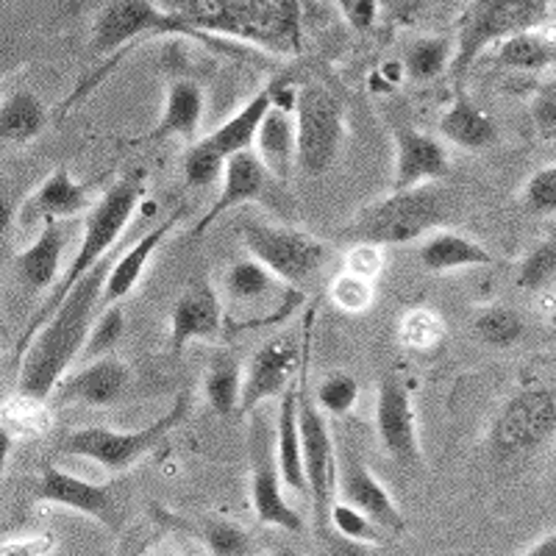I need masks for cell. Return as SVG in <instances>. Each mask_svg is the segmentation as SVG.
Listing matches in <instances>:
<instances>
[{
	"instance_id": "6da1fadb",
	"label": "cell",
	"mask_w": 556,
	"mask_h": 556,
	"mask_svg": "<svg viewBox=\"0 0 556 556\" xmlns=\"http://www.w3.org/2000/svg\"><path fill=\"white\" fill-rule=\"evenodd\" d=\"M117 256L121 253L103 256L101 265L89 270L70 290V295L53 312L51 320L34 334L23 356L14 362L17 365V395L42 401V404L51 401L53 390L67 374V367L81 356L84 342L96 326V315L106 306L103 304V290H106V278Z\"/></svg>"
},
{
	"instance_id": "7a4b0ae2",
	"label": "cell",
	"mask_w": 556,
	"mask_h": 556,
	"mask_svg": "<svg viewBox=\"0 0 556 556\" xmlns=\"http://www.w3.org/2000/svg\"><path fill=\"white\" fill-rule=\"evenodd\" d=\"M206 37H228L276 56L304 51L301 0H170Z\"/></svg>"
},
{
	"instance_id": "3957f363",
	"label": "cell",
	"mask_w": 556,
	"mask_h": 556,
	"mask_svg": "<svg viewBox=\"0 0 556 556\" xmlns=\"http://www.w3.org/2000/svg\"><path fill=\"white\" fill-rule=\"evenodd\" d=\"M146 170H128L126 176L117 178V181L103 192V198L96 206L89 208L87 217H84L81 245H78L76 256L70 260L67 270L62 273V278L56 281V287H53V292L48 295V301L34 312L31 323H28L23 337L17 340V348H14V362L23 356V351H26L28 342L34 340V334L42 329L45 323L51 320V315L62 306V301L70 295V290H73L89 270H96L103 262V256L112 253V245L121 240L128 220H131L134 212H137L139 201L146 195Z\"/></svg>"
},
{
	"instance_id": "277c9868",
	"label": "cell",
	"mask_w": 556,
	"mask_h": 556,
	"mask_svg": "<svg viewBox=\"0 0 556 556\" xmlns=\"http://www.w3.org/2000/svg\"><path fill=\"white\" fill-rule=\"evenodd\" d=\"M437 184V181H434ZM434 184H420L412 190H390V195L367 203L345 226L348 242H374V245H409L454 217L448 192Z\"/></svg>"
},
{
	"instance_id": "5b68a950",
	"label": "cell",
	"mask_w": 556,
	"mask_h": 556,
	"mask_svg": "<svg viewBox=\"0 0 556 556\" xmlns=\"http://www.w3.org/2000/svg\"><path fill=\"white\" fill-rule=\"evenodd\" d=\"M554 17V0H470L456 23V53L451 64L454 87L465 89V76L476 59L493 45L543 26Z\"/></svg>"
},
{
	"instance_id": "8992f818",
	"label": "cell",
	"mask_w": 556,
	"mask_h": 556,
	"mask_svg": "<svg viewBox=\"0 0 556 556\" xmlns=\"http://www.w3.org/2000/svg\"><path fill=\"white\" fill-rule=\"evenodd\" d=\"M192 409L190 390L178 392L170 409L156 417L151 426L134 431L106 429V426H87V429L70 431L59 443V451L78 459H89L101 465L109 473H126L142 456L151 454L159 443H165L167 434L187 420Z\"/></svg>"
},
{
	"instance_id": "52a82bcc",
	"label": "cell",
	"mask_w": 556,
	"mask_h": 556,
	"mask_svg": "<svg viewBox=\"0 0 556 556\" xmlns=\"http://www.w3.org/2000/svg\"><path fill=\"white\" fill-rule=\"evenodd\" d=\"M298 424L304 440V468L309 481V504L315 529L326 545L331 531V506L337 501V448L331 440L329 415L309 392V345H306L304 365L298 374Z\"/></svg>"
},
{
	"instance_id": "ba28073f",
	"label": "cell",
	"mask_w": 556,
	"mask_h": 556,
	"mask_svg": "<svg viewBox=\"0 0 556 556\" xmlns=\"http://www.w3.org/2000/svg\"><path fill=\"white\" fill-rule=\"evenodd\" d=\"M153 37H190L215 45V39L198 31L181 12L159 7L156 0H109L92 23L89 48L103 59Z\"/></svg>"
},
{
	"instance_id": "9c48e42d",
	"label": "cell",
	"mask_w": 556,
	"mask_h": 556,
	"mask_svg": "<svg viewBox=\"0 0 556 556\" xmlns=\"http://www.w3.org/2000/svg\"><path fill=\"white\" fill-rule=\"evenodd\" d=\"M556 437V390L523 387L495 412L486 448L498 462H520L540 454Z\"/></svg>"
},
{
	"instance_id": "30bf717a",
	"label": "cell",
	"mask_w": 556,
	"mask_h": 556,
	"mask_svg": "<svg viewBox=\"0 0 556 556\" xmlns=\"http://www.w3.org/2000/svg\"><path fill=\"white\" fill-rule=\"evenodd\" d=\"M298 170L320 178L337 165L345 146V106L326 84L309 81L295 92Z\"/></svg>"
},
{
	"instance_id": "8fae6325",
	"label": "cell",
	"mask_w": 556,
	"mask_h": 556,
	"mask_svg": "<svg viewBox=\"0 0 556 556\" xmlns=\"http://www.w3.org/2000/svg\"><path fill=\"white\" fill-rule=\"evenodd\" d=\"M242 242L253 260H260L292 287H301L304 281L315 278L331 260V245L312 237L309 231L276 226V223H245Z\"/></svg>"
},
{
	"instance_id": "7c38bea8",
	"label": "cell",
	"mask_w": 556,
	"mask_h": 556,
	"mask_svg": "<svg viewBox=\"0 0 556 556\" xmlns=\"http://www.w3.org/2000/svg\"><path fill=\"white\" fill-rule=\"evenodd\" d=\"M312 340V315L306 317L301 340L285 334L276 340H267L256 348L245 365V379H242V406L240 415H253L265 401L281 399L287 390L298 381L301 365H304L306 345Z\"/></svg>"
},
{
	"instance_id": "4fadbf2b",
	"label": "cell",
	"mask_w": 556,
	"mask_h": 556,
	"mask_svg": "<svg viewBox=\"0 0 556 556\" xmlns=\"http://www.w3.org/2000/svg\"><path fill=\"white\" fill-rule=\"evenodd\" d=\"M223 298L228 312H248L253 326L267 320H281L298 306V290L276 276L270 267L262 265L248 253V260L235 262L223 276ZM248 323V326H251Z\"/></svg>"
},
{
	"instance_id": "5bb4252c",
	"label": "cell",
	"mask_w": 556,
	"mask_h": 556,
	"mask_svg": "<svg viewBox=\"0 0 556 556\" xmlns=\"http://www.w3.org/2000/svg\"><path fill=\"white\" fill-rule=\"evenodd\" d=\"M285 476L278 470L276 440H270L265 417L256 420L253 415V437H251V506L253 518L260 526L301 534L304 518L295 506L285 498Z\"/></svg>"
},
{
	"instance_id": "9a60e30c",
	"label": "cell",
	"mask_w": 556,
	"mask_h": 556,
	"mask_svg": "<svg viewBox=\"0 0 556 556\" xmlns=\"http://www.w3.org/2000/svg\"><path fill=\"white\" fill-rule=\"evenodd\" d=\"M37 501L48 506H62V509L78 513L84 518H92L96 523L114 531V534L123 529V520H126V509L121 504L123 498L117 495V486L109 484V481L81 479V476L67 473L56 465H48L39 473Z\"/></svg>"
},
{
	"instance_id": "2e32d148",
	"label": "cell",
	"mask_w": 556,
	"mask_h": 556,
	"mask_svg": "<svg viewBox=\"0 0 556 556\" xmlns=\"http://www.w3.org/2000/svg\"><path fill=\"white\" fill-rule=\"evenodd\" d=\"M376 437L381 451L401 468H420L424 448L409 384L399 374H384L376 392Z\"/></svg>"
},
{
	"instance_id": "e0dca14e",
	"label": "cell",
	"mask_w": 556,
	"mask_h": 556,
	"mask_svg": "<svg viewBox=\"0 0 556 556\" xmlns=\"http://www.w3.org/2000/svg\"><path fill=\"white\" fill-rule=\"evenodd\" d=\"M223 326H226V306H223L220 292L212 287V281L198 278L176 298L170 309L173 356H181L187 345L198 340H220Z\"/></svg>"
},
{
	"instance_id": "ac0fdd59",
	"label": "cell",
	"mask_w": 556,
	"mask_h": 556,
	"mask_svg": "<svg viewBox=\"0 0 556 556\" xmlns=\"http://www.w3.org/2000/svg\"><path fill=\"white\" fill-rule=\"evenodd\" d=\"M337 498L356 506L359 513L376 520L390 534H404L406 531V518L395 498L359 456L342 454L340 465H337Z\"/></svg>"
},
{
	"instance_id": "d6986e66",
	"label": "cell",
	"mask_w": 556,
	"mask_h": 556,
	"mask_svg": "<svg viewBox=\"0 0 556 556\" xmlns=\"http://www.w3.org/2000/svg\"><path fill=\"white\" fill-rule=\"evenodd\" d=\"M131 384V370L117 356H101V359L84 362V367L64 376L53 390L51 406H112L123 399V392Z\"/></svg>"
},
{
	"instance_id": "ffe728a7",
	"label": "cell",
	"mask_w": 556,
	"mask_h": 556,
	"mask_svg": "<svg viewBox=\"0 0 556 556\" xmlns=\"http://www.w3.org/2000/svg\"><path fill=\"white\" fill-rule=\"evenodd\" d=\"M392 139H395V170H392L390 190H412L420 184L443 181L451 176V159L443 139L412 126H399Z\"/></svg>"
},
{
	"instance_id": "44dd1931",
	"label": "cell",
	"mask_w": 556,
	"mask_h": 556,
	"mask_svg": "<svg viewBox=\"0 0 556 556\" xmlns=\"http://www.w3.org/2000/svg\"><path fill=\"white\" fill-rule=\"evenodd\" d=\"M267 178L273 176L267 173L265 162H262L260 153L253 151V148L251 151L228 156L226 173H223V181H220V195H217L215 203L208 206V212H203L201 220L192 226V240H201V237L206 235L208 228L215 226L223 215L240 208L242 203L260 201L267 190Z\"/></svg>"
},
{
	"instance_id": "7402d4cb",
	"label": "cell",
	"mask_w": 556,
	"mask_h": 556,
	"mask_svg": "<svg viewBox=\"0 0 556 556\" xmlns=\"http://www.w3.org/2000/svg\"><path fill=\"white\" fill-rule=\"evenodd\" d=\"M253 151L260 153L267 173L278 181H290L298 170V128H295V92L276 87V103L262 121Z\"/></svg>"
},
{
	"instance_id": "603a6c76",
	"label": "cell",
	"mask_w": 556,
	"mask_h": 556,
	"mask_svg": "<svg viewBox=\"0 0 556 556\" xmlns=\"http://www.w3.org/2000/svg\"><path fill=\"white\" fill-rule=\"evenodd\" d=\"M203 89L201 84L192 81V78H176L170 81L165 92V109H162V117L153 123V128L142 137L131 139L128 146L134 148H151L162 146L167 139H195L198 128H201L203 121Z\"/></svg>"
},
{
	"instance_id": "cb8c5ba5",
	"label": "cell",
	"mask_w": 556,
	"mask_h": 556,
	"mask_svg": "<svg viewBox=\"0 0 556 556\" xmlns=\"http://www.w3.org/2000/svg\"><path fill=\"white\" fill-rule=\"evenodd\" d=\"M64 245H67V228H64V220H48L42 223V231H39L37 240L20 251L14 256L12 267L14 276L28 292H45L53 290L62 270V256Z\"/></svg>"
},
{
	"instance_id": "d4e9b609",
	"label": "cell",
	"mask_w": 556,
	"mask_h": 556,
	"mask_svg": "<svg viewBox=\"0 0 556 556\" xmlns=\"http://www.w3.org/2000/svg\"><path fill=\"white\" fill-rule=\"evenodd\" d=\"M184 217V206H176L165 220L153 226L148 235L139 237L128 251H123L117 260H114L112 273L106 278V290H103V304H117V301H126L131 295L134 287L139 285V278L146 273V267L151 265L153 253L162 248V242L167 240L173 228L178 226V220Z\"/></svg>"
},
{
	"instance_id": "484cf974",
	"label": "cell",
	"mask_w": 556,
	"mask_h": 556,
	"mask_svg": "<svg viewBox=\"0 0 556 556\" xmlns=\"http://www.w3.org/2000/svg\"><path fill=\"white\" fill-rule=\"evenodd\" d=\"M437 131H440L443 142L470 153L490 151L501 137L493 117L465 89H456L454 103L443 112V117L437 123Z\"/></svg>"
},
{
	"instance_id": "4316f807",
	"label": "cell",
	"mask_w": 556,
	"mask_h": 556,
	"mask_svg": "<svg viewBox=\"0 0 556 556\" xmlns=\"http://www.w3.org/2000/svg\"><path fill=\"white\" fill-rule=\"evenodd\" d=\"M89 187L76 181L67 167H56L45 178L31 198L23 206V220L26 223H48V220H70V217L89 212Z\"/></svg>"
},
{
	"instance_id": "83f0119b",
	"label": "cell",
	"mask_w": 556,
	"mask_h": 556,
	"mask_svg": "<svg viewBox=\"0 0 556 556\" xmlns=\"http://www.w3.org/2000/svg\"><path fill=\"white\" fill-rule=\"evenodd\" d=\"M276 459L285 484L309 498V481L304 468V440L298 424V381L278 399L276 417Z\"/></svg>"
},
{
	"instance_id": "f1b7e54d",
	"label": "cell",
	"mask_w": 556,
	"mask_h": 556,
	"mask_svg": "<svg viewBox=\"0 0 556 556\" xmlns=\"http://www.w3.org/2000/svg\"><path fill=\"white\" fill-rule=\"evenodd\" d=\"M417 262L429 273H451L465 270V267L493 265L495 256L481 242L470 240L459 231L437 228L434 235L426 237V242L417 251Z\"/></svg>"
},
{
	"instance_id": "f546056e",
	"label": "cell",
	"mask_w": 556,
	"mask_h": 556,
	"mask_svg": "<svg viewBox=\"0 0 556 556\" xmlns=\"http://www.w3.org/2000/svg\"><path fill=\"white\" fill-rule=\"evenodd\" d=\"M556 62V17L543 26L504 39L495 51V64L520 73H540Z\"/></svg>"
},
{
	"instance_id": "4dcf8cb0",
	"label": "cell",
	"mask_w": 556,
	"mask_h": 556,
	"mask_svg": "<svg viewBox=\"0 0 556 556\" xmlns=\"http://www.w3.org/2000/svg\"><path fill=\"white\" fill-rule=\"evenodd\" d=\"M276 103V84L270 87H262L240 112H235L223 123L220 128L208 134V142L223 153V156H235V153L251 151L253 142H256V134H260L262 121L267 117L270 106Z\"/></svg>"
},
{
	"instance_id": "1f68e13d",
	"label": "cell",
	"mask_w": 556,
	"mask_h": 556,
	"mask_svg": "<svg viewBox=\"0 0 556 556\" xmlns=\"http://www.w3.org/2000/svg\"><path fill=\"white\" fill-rule=\"evenodd\" d=\"M48 126V109L31 89H14L0 103V139L7 148H23Z\"/></svg>"
},
{
	"instance_id": "d6a6232c",
	"label": "cell",
	"mask_w": 556,
	"mask_h": 556,
	"mask_svg": "<svg viewBox=\"0 0 556 556\" xmlns=\"http://www.w3.org/2000/svg\"><path fill=\"white\" fill-rule=\"evenodd\" d=\"M242 379L245 367L237 362V356L220 354L212 359L206 376H203V399L212 406V412L220 417L240 415L242 406Z\"/></svg>"
},
{
	"instance_id": "836d02e7",
	"label": "cell",
	"mask_w": 556,
	"mask_h": 556,
	"mask_svg": "<svg viewBox=\"0 0 556 556\" xmlns=\"http://www.w3.org/2000/svg\"><path fill=\"white\" fill-rule=\"evenodd\" d=\"M187 531H192V538L206 548V554L215 556H248L253 554V540L240 523L228 518H203L192 520V526H184Z\"/></svg>"
},
{
	"instance_id": "e575fe53",
	"label": "cell",
	"mask_w": 556,
	"mask_h": 556,
	"mask_svg": "<svg viewBox=\"0 0 556 556\" xmlns=\"http://www.w3.org/2000/svg\"><path fill=\"white\" fill-rule=\"evenodd\" d=\"M456 53L454 37H420L404 56V73L412 81H434L451 70Z\"/></svg>"
},
{
	"instance_id": "d590c367",
	"label": "cell",
	"mask_w": 556,
	"mask_h": 556,
	"mask_svg": "<svg viewBox=\"0 0 556 556\" xmlns=\"http://www.w3.org/2000/svg\"><path fill=\"white\" fill-rule=\"evenodd\" d=\"M473 331L486 348L509 351L526 337V320L513 306H486L476 315Z\"/></svg>"
},
{
	"instance_id": "8d00e7d4",
	"label": "cell",
	"mask_w": 556,
	"mask_h": 556,
	"mask_svg": "<svg viewBox=\"0 0 556 556\" xmlns=\"http://www.w3.org/2000/svg\"><path fill=\"white\" fill-rule=\"evenodd\" d=\"M445 334H448V329H445L443 315L429 309V306H415V309H409L401 317V345L409 348V351H417V354H429V351L443 345Z\"/></svg>"
},
{
	"instance_id": "74e56055",
	"label": "cell",
	"mask_w": 556,
	"mask_h": 556,
	"mask_svg": "<svg viewBox=\"0 0 556 556\" xmlns=\"http://www.w3.org/2000/svg\"><path fill=\"white\" fill-rule=\"evenodd\" d=\"M515 285L523 292H545L556 285V235L538 242L518 262Z\"/></svg>"
},
{
	"instance_id": "f35d334b",
	"label": "cell",
	"mask_w": 556,
	"mask_h": 556,
	"mask_svg": "<svg viewBox=\"0 0 556 556\" xmlns=\"http://www.w3.org/2000/svg\"><path fill=\"white\" fill-rule=\"evenodd\" d=\"M226 162L228 159L206 137L198 139L184 153V181L192 190H206L215 181H223Z\"/></svg>"
},
{
	"instance_id": "ab89813d",
	"label": "cell",
	"mask_w": 556,
	"mask_h": 556,
	"mask_svg": "<svg viewBox=\"0 0 556 556\" xmlns=\"http://www.w3.org/2000/svg\"><path fill=\"white\" fill-rule=\"evenodd\" d=\"M123 334H126V309H123V301L103 306L96 326H92V331H89L87 342H84L81 356H78V359L92 362V359H101V356H109L114 348H117V342L123 340Z\"/></svg>"
},
{
	"instance_id": "60d3db41",
	"label": "cell",
	"mask_w": 556,
	"mask_h": 556,
	"mask_svg": "<svg viewBox=\"0 0 556 556\" xmlns=\"http://www.w3.org/2000/svg\"><path fill=\"white\" fill-rule=\"evenodd\" d=\"M331 531H337L340 538L354 540L359 545H384L390 540V531H384L376 520H370L356 506L340 498L331 506Z\"/></svg>"
},
{
	"instance_id": "b9f144b4",
	"label": "cell",
	"mask_w": 556,
	"mask_h": 556,
	"mask_svg": "<svg viewBox=\"0 0 556 556\" xmlns=\"http://www.w3.org/2000/svg\"><path fill=\"white\" fill-rule=\"evenodd\" d=\"M331 304L345 315H362L376 304V281L362 278L356 273L340 270L329 285Z\"/></svg>"
},
{
	"instance_id": "7bdbcfd3",
	"label": "cell",
	"mask_w": 556,
	"mask_h": 556,
	"mask_svg": "<svg viewBox=\"0 0 556 556\" xmlns=\"http://www.w3.org/2000/svg\"><path fill=\"white\" fill-rule=\"evenodd\" d=\"M315 399L326 409V415L342 417L359 401V381L351 374H331L317 384Z\"/></svg>"
},
{
	"instance_id": "ee69618b",
	"label": "cell",
	"mask_w": 556,
	"mask_h": 556,
	"mask_svg": "<svg viewBox=\"0 0 556 556\" xmlns=\"http://www.w3.org/2000/svg\"><path fill=\"white\" fill-rule=\"evenodd\" d=\"M523 206L526 212L538 217L556 215V162L531 173L523 187Z\"/></svg>"
},
{
	"instance_id": "f6af8a7d",
	"label": "cell",
	"mask_w": 556,
	"mask_h": 556,
	"mask_svg": "<svg viewBox=\"0 0 556 556\" xmlns=\"http://www.w3.org/2000/svg\"><path fill=\"white\" fill-rule=\"evenodd\" d=\"M384 245H374V242H351V251L345 253V260H342V270L356 273L362 278H376L384 273Z\"/></svg>"
},
{
	"instance_id": "bcb514c9",
	"label": "cell",
	"mask_w": 556,
	"mask_h": 556,
	"mask_svg": "<svg viewBox=\"0 0 556 556\" xmlns=\"http://www.w3.org/2000/svg\"><path fill=\"white\" fill-rule=\"evenodd\" d=\"M334 3L342 20L359 34L370 31L379 20V0H334Z\"/></svg>"
},
{
	"instance_id": "7dc6e473",
	"label": "cell",
	"mask_w": 556,
	"mask_h": 556,
	"mask_svg": "<svg viewBox=\"0 0 556 556\" xmlns=\"http://www.w3.org/2000/svg\"><path fill=\"white\" fill-rule=\"evenodd\" d=\"M531 121L540 131H556V81L543 87L531 101Z\"/></svg>"
},
{
	"instance_id": "c3c4849f",
	"label": "cell",
	"mask_w": 556,
	"mask_h": 556,
	"mask_svg": "<svg viewBox=\"0 0 556 556\" xmlns=\"http://www.w3.org/2000/svg\"><path fill=\"white\" fill-rule=\"evenodd\" d=\"M51 551V540L48 538H34V540H14V543L3 545V556L9 554H48Z\"/></svg>"
},
{
	"instance_id": "681fc988",
	"label": "cell",
	"mask_w": 556,
	"mask_h": 556,
	"mask_svg": "<svg viewBox=\"0 0 556 556\" xmlns=\"http://www.w3.org/2000/svg\"><path fill=\"white\" fill-rule=\"evenodd\" d=\"M523 554H529V556H556V531H551V534H545L543 540H538L534 545H529Z\"/></svg>"
},
{
	"instance_id": "f907efd6",
	"label": "cell",
	"mask_w": 556,
	"mask_h": 556,
	"mask_svg": "<svg viewBox=\"0 0 556 556\" xmlns=\"http://www.w3.org/2000/svg\"><path fill=\"white\" fill-rule=\"evenodd\" d=\"M554 17H556V0H554Z\"/></svg>"
}]
</instances>
